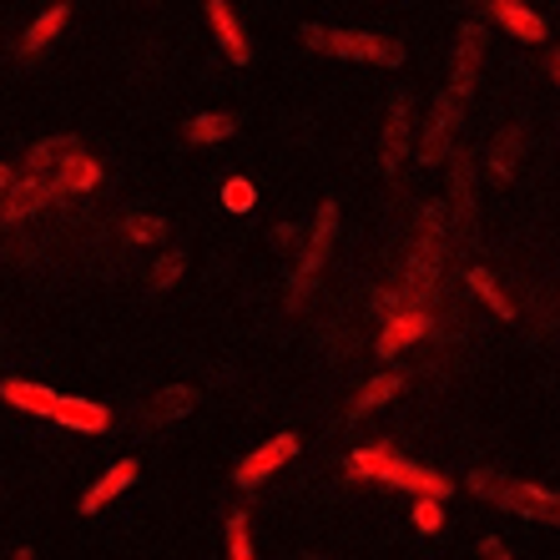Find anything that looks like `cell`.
<instances>
[{
	"instance_id": "obj_1",
	"label": "cell",
	"mask_w": 560,
	"mask_h": 560,
	"mask_svg": "<svg viewBox=\"0 0 560 560\" xmlns=\"http://www.w3.org/2000/svg\"><path fill=\"white\" fill-rule=\"evenodd\" d=\"M71 152H77V142H71V137H46V142L31 147L26 177L11 187V197H5L0 218L21 222V218H31V212H40L46 202L66 197V156H71Z\"/></svg>"
},
{
	"instance_id": "obj_2",
	"label": "cell",
	"mask_w": 560,
	"mask_h": 560,
	"mask_svg": "<svg viewBox=\"0 0 560 560\" xmlns=\"http://www.w3.org/2000/svg\"><path fill=\"white\" fill-rule=\"evenodd\" d=\"M334 237H339V202H324L318 218H313V233H308V243H303L299 262H293V278H288V308H303V303H308L313 283H318V273H324V262H328V248H334Z\"/></svg>"
},
{
	"instance_id": "obj_3",
	"label": "cell",
	"mask_w": 560,
	"mask_h": 560,
	"mask_svg": "<svg viewBox=\"0 0 560 560\" xmlns=\"http://www.w3.org/2000/svg\"><path fill=\"white\" fill-rule=\"evenodd\" d=\"M303 40L313 51L339 56V61H364V66H399L405 61V46L384 36H369V31H324V26H303Z\"/></svg>"
},
{
	"instance_id": "obj_4",
	"label": "cell",
	"mask_w": 560,
	"mask_h": 560,
	"mask_svg": "<svg viewBox=\"0 0 560 560\" xmlns=\"http://www.w3.org/2000/svg\"><path fill=\"white\" fill-rule=\"evenodd\" d=\"M469 490L485 495L490 505L500 510H515L525 521H540V525H560V495L550 490H535V485H510V480H495V475H469Z\"/></svg>"
},
{
	"instance_id": "obj_5",
	"label": "cell",
	"mask_w": 560,
	"mask_h": 560,
	"mask_svg": "<svg viewBox=\"0 0 560 560\" xmlns=\"http://www.w3.org/2000/svg\"><path fill=\"white\" fill-rule=\"evenodd\" d=\"M409 147H415V102L409 96H394L389 102V117H384V142H378V167L384 177L405 167Z\"/></svg>"
},
{
	"instance_id": "obj_6",
	"label": "cell",
	"mask_w": 560,
	"mask_h": 560,
	"mask_svg": "<svg viewBox=\"0 0 560 560\" xmlns=\"http://www.w3.org/2000/svg\"><path fill=\"white\" fill-rule=\"evenodd\" d=\"M293 455H299V434H273V440L258 444V450H253V455L233 469V480L243 485V490H253V485H262L273 469H283Z\"/></svg>"
},
{
	"instance_id": "obj_7",
	"label": "cell",
	"mask_w": 560,
	"mask_h": 560,
	"mask_svg": "<svg viewBox=\"0 0 560 560\" xmlns=\"http://www.w3.org/2000/svg\"><path fill=\"white\" fill-rule=\"evenodd\" d=\"M459 102H465V96H455V92H444L440 102H434V117H430V127H424V137H419V156H424V162H444L450 131H455V121H459Z\"/></svg>"
},
{
	"instance_id": "obj_8",
	"label": "cell",
	"mask_w": 560,
	"mask_h": 560,
	"mask_svg": "<svg viewBox=\"0 0 560 560\" xmlns=\"http://www.w3.org/2000/svg\"><path fill=\"white\" fill-rule=\"evenodd\" d=\"M384 485H399V490H409V495H440V500L450 495V480H444L440 469H424V465L399 459V455L384 465Z\"/></svg>"
},
{
	"instance_id": "obj_9",
	"label": "cell",
	"mask_w": 560,
	"mask_h": 560,
	"mask_svg": "<svg viewBox=\"0 0 560 560\" xmlns=\"http://www.w3.org/2000/svg\"><path fill=\"white\" fill-rule=\"evenodd\" d=\"M480 56H485V31H480V21H465V26H459V51H455V81H450V92L455 96L475 92Z\"/></svg>"
},
{
	"instance_id": "obj_10",
	"label": "cell",
	"mask_w": 560,
	"mask_h": 560,
	"mask_svg": "<svg viewBox=\"0 0 560 560\" xmlns=\"http://www.w3.org/2000/svg\"><path fill=\"white\" fill-rule=\"evenodd\" d=\"M51 424H66V430H81V434H106L112 430V415L92 399H77V394H61L51 409Z\"/></svg>"
},
{
	"instance_id": "obj_11",
	"label": "cell",
	"mask_w": 560,
	"mask_h": 560,
	"mask_svg": "<svg viewBox=\"0 0 560 560\" xmlns=\"http://www.w3.org/2000/svg\"><path fill=\"white\" fill-rule=\"evenodd\" d=\"M208 21H212V36H218V46L228 51V61L233 66H248L253 51H248V36H243V26H237V15L228 0H208Z\"/></svg>"
},
{
	"instance_id": "obj_12",
	"label": "cell",
	"mask_w": 560,
	"mask_h": 560,
	"mask_svg": "<svg viewBox=\"0 0 560 560\" xmlns=\"http://www.w3.org/2000/svg\"><path fill=\"white\" fill-rule=\"evenodd\" d=\"M0 399L15 405V409H26L31 419H51V409H56L61 394L46 389V384H26V378H5V384H0Z\"/></svg>"
},
{
	"instance_id": "obj_13",
	"label": "cell",
	"mask_w": 560,
	"mask_h": 560,
	"mask_svg": "<svg viewBox=\"0 0 560 560\" xmlns=\"http://www.w3.org/2000/svg\"><path fill=\"white\" fill-rule=\"evenodd\" d=\"M131 480H137V459H117V465L106 469L102 480H96L92 490L81 495V515H96V510H102L106 500H117V495H121V490H127Z\"/></svg>"
},
{
	"instance_id": "obj_14",
	"label": "cell",
	"mask_w": 560,
	"mask_h": 560,
	"mask_svg": "<svg viewBox=\"0 0 560 560\" xmlns=\"http://www.w3.org/2000/svg\"><path fill=\"white\" fill-rule=\"evenodd\" d=\"M66 15H71L66 5H46V11L31 21V31L21 36V56H26V61H31V56H40L56 36H61V31H66Z\"/></svg>"
},
{
	"instance_id": "obj_15",
	"label": "cell",
	"mask_w": 560,
	"mask_h": 560,
	"mask_svg": "<svg viewBox=\"0 0 560 560\" xmlns=\"http://www.w3.org/2000/svg\"><path fill=\"white\" fill-rule=\"evenodd\" d=\"M495 15L515 40H546V21H540L525 0H495Z\"/></svg>"
},
{
	"instance_id": "obj_16",
	"label": "cell",
	"mask_w": 560,
	"mask_h": 560,
	"mask_svg": "<svg viewBox=\"0 0 560 560\" xmlns=\"http://www.w3.org/2000/svg\"><path fill=\"white\" fill-rule=\"evenodd\" d=\"M405 389V374H378V378H369L364 389H359V399H353V409H349V419H364V415H374L378 405H389L394 394Z\"/></svg>"
},
{
	"instance_id": "obj_17",
	"label": "cell",
	"mask_w": 560,
	"mask_h": 560,
	"mask_svg": "<svg viewBox=\"0 0 560 560\" xmlns=\"http://www.w3.org/2000/svg\"><path fill=\"white\" fill-rule=\"evenodd\" d=\"M233 131H237V117H233V112H202V117L187 121V142L212 147V142H228Z\"/></svg>"
},
{
	"instance_id": "obj_18",
	"label": "cell",
	"mask_w": 560,
	"mask_h": 560,
	"mask_svg": "<svg viewBox=\"0 0 560 560\" xmlns=\"http://www.w3.org/2000/svg\"><path fill=\"white\" fill-rule=\"evenodd\" d=\"M197 405V394L187 389V384H172V389H162L152 399V409H147V415H152V424H167V419H183L187 409Z\"/></svg>"
},
{
	"instance_id": "obj_19",
	"label": "cell",
	"mask_w": 560,
	"mask_h": 560,
	"mask_svg": "<svg viewBox=\"0 0 560 560\" xmlns=\"http://www.w3.org/2000/svg\"><path fill=\"white\" fill-rule=\"evenodd\" d=\"M430 328V318L424 313H409V318H394L389 328H384V339H378V353L389 359V353H399L405 343H415V334H424Z\"/></svg>"
},
{
	"instance_id": "obj_20",
	"label": "cell",
	"mask_w": 560,
	"mask_h": 560,
	"mask_svg": "<svg viewBox=\"0 0 560 560\" xmlns=\"http://www.w3.org/2000/svg\"><path fill=\"white\" fill-rule=\"evenodd\" d=\"M394 459L389 444H374V450H359V455L349 459V475L353 480H384V465Z\"/></svg>"
},
{
	"instance_id": "obj_21",
	"label": "cell",
	"mask_w": 560,
	"mask_h": 560,
	"mask_svg": "<svg viewBox=\"0 0 560 560\" xmlns=\"http://www.w3.org/2000/svg\"><path fill=\"white\" fill-rule=\"evenodd\" d=\"M96 177H102V167L81 147L66 156V192H86V187H96Z\"/></svg>"
},
{
	"instance_id": "obj_22",
	"label": "cell",
	"mask_w": 560,
	"mask_h": 560,
	"mask_svg": "<svg viewBox=\"0 0 560 560\" xmlns=\"http://www.w3.org/2000/svg\"><path fill=\"white\" fill-rule=\"evenodd\" d=\"M469 288H475V293H480V299L490 303V313H495V318H510V313H515V308H510V299L500 293L495 278L485 273V268H469Z\"/></svg>"
},
{
	"instance_id": "obj_23",
	"label": "cell",
	"mask_w": 560,
	"mask_h": 560,
	"mask_svg": "<svg viewBox=\"0 0 560 560\" xmlns=\"http://www.w3.org/2000/svg\"><path fill=\"white\" fill-rule=\"evenodd\" d=\"M515 162H521V131H505L495 142V152H490V167H495V177H510Z\"/></svg>"
},
{
	"instance_id": "obj_24",
	"label": "cell",
	"mask_w": 560,
	"mask_h": 560,
	"mask_svg": "<svg viewBox=\"0 0 560 560\" xmlns=\"http://www.w3.org/2000/svg\"><path fill=\"white\" fill-rule=\"evenodd\" d=\"M228 556H233V560H248L253 556L248 515H243V510H233V515H228Z\"/></svg>"
},
{
	"instance_id": "obj_25",
	"label": "cell",
	"mask_w": 560,
	"mask_h": 560,
	"mask_svg": "<svg viewBox=\"0 0 560 560\" xmlns=\"http://www.w3.org/2000/svg\"><path fill=\"white\" fill-rule=\"evenodd\" d=\"M183 273H187V258H183V253H162V258H156V268H152V288H156V293H167V288L177 283Z\"/></svg>"
},
{
	"instance_id": "obj_26",
	"label": "cell",
	"mask_w": 560,
	"mask_h": 560,
	"mask_svg": "<svg viewBox=\"0 0 560 560\" xmlns=\"http://www.w3.org/2000/svg\"><path fill=\"white\" fill-rule=\"evenodd\" d=\"M415 525L424 535H434L444 525V505H440V495H419V505H415Z\"/></svg>"
},
{
	"instance_id": "obj_27",
	"label": "cell",
	"mask_w": 560,
	"mask_h": 560,
	"mask_svg": "<svg viewBox=\"0 0 560 560\" xmlns=\"http://www.w3.org/2000/svg\"><path fill=\"white\" fill-rule=\"evenodd\" d=\"M127 233L131 237H137V243H156V237H162V222H156V218H137V222H127Z\"/></svg>"
},
{
	"instance_id": "obj_28",
	"label": "cell",
	"mask_w": 560,
	"mask_h": 560,
	"mask_svg": "<svg viewBox=\"0 0 560 560\" xmlns=\"http://www.w3.org/2000/svg\"><path fill=\"white\" fill-rule=\"evenodd\" d=\"M222 197H228V208H253V187L248 183H233Z\"/></svg>"
},
{
	"instance_id": "obj_29",
	"label": "cell",
	"mask_w": 560,
	"mask_h": 560,
	"mask_svg": "<svg viewBox=\"0 0 560 560\" xmlns=\"http://www.w3.org/2000/svg\"><path fill=\"white\" fill-rule=\"evenodd\" d=\"M550 77H556V86H560V51H550Z\"/></svg>"
},
{
	"instance_id": "obj_30",
	"label": "cell",
	"mask_w": 560,
	"mask_h": 560,
	"mask_svg": "<svg viewBox=\"0 0 560 560\" xmlns=\"http://www.w3.org/2000/svg\"><path fill=\"white\" fill-rule=\"evenodd\" d=\"M5 187H11V167H0V192H5Z\"/></svg>"
}]
</instances>
